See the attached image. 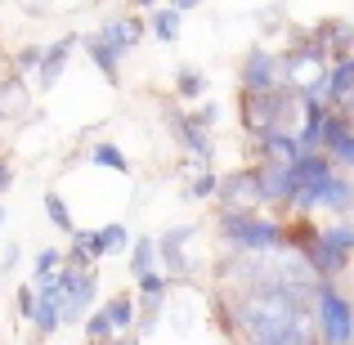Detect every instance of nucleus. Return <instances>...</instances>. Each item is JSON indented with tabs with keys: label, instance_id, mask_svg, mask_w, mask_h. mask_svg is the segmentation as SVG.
Listing matches in <instances>:
<instances>
[{
	"label": "nucleus",
	"instance_id": "obj_33",
	"mask_svg": "<svg viewBox=\"0 0 354 345\" xmlns=\"http://www.w3.org/2000/svg\"><path fill=\"white\" fill-rule=\"evenodd\" d=\"M0 225H5V207H0Z\"/></svg>",
	"mask_w": 354,
	"mask_h": 345
},
{
	"label": "nucleus",
	"instance_id": "obj_5",
	"mask_svg": "<svg viewBox=\"0 0 354 345\" xmlns=\"http://www.w3.org/2000/svg\"><path fill=\"white\" fill-rule=\"evenodd\" d=\"M202 225H171L157 238V265H166L171 283H189L193 278V260H189V242H198Z\"/></svg>",
	"mask_w": 354,
	"mask_h": 345
},
{
	"label": "nucleus",
	"instance_id": "obj_26",
	"mask_svg": "<svg viewBox=\"0 0 354 345\" xmlns=\"http://www.w3.org/2000/svg\"><path fill=\"white\" fill-rule=\"evenodd\" d=\"M184 117H189V126H198V130H207V135H211V126H216L220 108H216V104H202L198 113H184Z\"/></svg>",
	"mask_w": 354,
	"mask_h": 345
},
{
	"label": "nucleus",
	"instance_id": "obj_25",
	"mask_svg": "<svg viewBox=\"0 0 354 345\" xmlns=\"http://www.w3.org/2000/svg\"><path fill=\"white\" fill-rule=\"evenodd\" d=\"M14 301H18V305H14V310H18V319H23V323H32V314H36V287H32V283H23Z\"/></svg>",
	"mask_w": 354,
	"mask_h": 345
},
{
	"label": "nucleus",
	"instance_id": "obj_14",
	"mask_svg": "<svg viewBox=\"0 0 354 345\" xmlns=\"http://www.w3.org/2000/svg\"><path fill=\"white\" fill-rule=\"evenodd\" d=\"M104 314H108V323H113L117 337H121V332H135V296H130V292H117L113 301L104 305Z\"/></svg>",
	"mask_w": 354,
	"mask_h": 345
},
{
	"label": "nucleus",
	"instance_id": "obj_31",
	"mask_svg": "<svg viewBox=\"0 0 354 345\" xmlns=\"http://www.w3.org/2000/svg\"><path fill=\"white\" fill-rule=\"evenodd\" d=\"M113 345H139V337H135V332H121V337H117Z\"/></svg>",
	"mask_w": 354,
	"mask_h": 345
},
{
	"label": "nucleus",
	"instance_id": "obj_4",
	"mask_svg": "<svg viewBox=\"0 0 354 345\" xmlns=\"http://www.w3.org/2000/svg\"><path fill=\"white\" fill-rule=\"evenodd\" d=\"M220 211H247L256 216L265 207V184H260V162L256 166H238V171L220 175V189H216Z\"/></svg>",
	"mask_w": 354,
	"mask_h": 345
},
{
	"label": "nucleus",
	"instance_id": "obj_24",
	"mask_svg": "<svg viewBox=\"0 0 354 345\" xmlns=\"http://www.w3.org/2000/svg\"><path fill=\"white\" fill-rule=\"evenodd\" d=\"M59 265H63L59 247H45L41 256H36V269H32V283H36V278H50V274H54V269H59Z\"/></svg>",
	"mask_w": 354,
	"mask_h": 345
},
{
	"label": "nucleus",
	"instance_id": "obj_10",
	"mask_svg": "<svg viewBox=\"0 0 354 345\" xmlns=\"http://www.w3.org/2000/svg\"><path fill=\"white\" fill-rule=\"evenodd\" d=\"M77 45H81V36H77V32H68L63 41L45 45L41 72H36V81H41V86H36V90H54V86H59V77H63V68H68V59H72V50H77Z\"/></svg>",
	"mask_w": 354,
	"mask_h": 345
},
{
	"label": "nucleus",
	"instance_id": "obj_30",
	"mask_svg": "<svg viewBox=\"0 0 354 345\" xmlns=\"http://www.w3.org/2000/svg\"><path fill=\"white\" fill-rule=\"evenodd\" d=\"M171 9H180V14H189V9H198V0H171Z\"/></svg>",
	"mask_w": 354,
	"mask_h": 345
},
{
	"label": "nucleus",
	"instance_id": "obj_20",
	"mask_svg": "<svg viewBox=\"0 0 354 345\" xmlns=\"http://www.w3.org/2000/svg\"><path fill=\"white\" fill-rule=\"evenodd\" d=\"M202 90H207V72H198V68L175 72V99H202Z\"/></svg>",
	"mask_w": 354,
	"mask_h": 345
},
{
	"label": "nucleus",
	"instance_id": "obj_7",
	"mask_svg": "<svg viewBox=\"0 0 354 345\" xmlns=\"http://www.w3.org/2000/svg\"><path fill=\"white\" fill-rule=\"evenodd\" d=\"M27 117H32V86L27 77L9 72L0 81V126H27Z\"/></svg>",
	"mask_w": 354,
	"mask_h": 345
},
{
	"label": "nucleus",
	"instance_id": "obj_8",
	"mask_svg": "<svg viewBox=\"0 0 354 345\" xmlns=\"http://www.w3.org/2000/svg\"><path fill=\"white\" fill-rule=\"evenodd\" d=\"M95 36H99L104 45H113L117 54H130V50H139V41H144V18H139V14H117V18H104Z\"/></svg>",
	"mask_w": 354,
	"mask_h": 345
},
{
	"label": "nucleus",
	"instance_id": "obj_22",
	"mask_svg": "<svg viewBox=\"0 0 354 345\" xmlns=\"http://www.w3.org/2000/svg\"><path fill=\"white\" fill-rule=\"evenodd\" d=\"M41 59H45L41 45H18V50H14V72H18V77H27V72H41Z\"/></svg>",
	"mask_w": 354,
	"mask_h": 345
},
{
	"label": "nucleus",
	"instance_id": "obj_3",
	"mask_svg": "<svg viewBox=\"0 0 354 345\" xmlns=\"http://www.w3.org/2000/svg\"><path fill=\"white\" fill-rule=\"evenodd\" d=\"M220 238L229 242V251H283L287 247V225L265 216H247V211H220Z\"/></svg>",
	"mask_w": 354,
	"mask_h": 345
},
{
	"label": "nucleus",
	"instance_id": "obj_11",
	"mask_svg": "<svg viewBox=\"0 0 354 345\" xmlns=\"http://www.w3.org/2000/svg\"><path fill=\"white\" fill-rule=\"evenodd\" d=\"M81 242H86L90 260H104V256H117V251L130 247V229L126 225H104V229H81Z\"/></svg>",
	"mask_w": 354,
	"mask_h": 345
},
{
	"label": "nucleus",
	"instance_id": "obj_21",
	"mask_svg": "<svg viewBox=\"0 0 354 345\" xmlns=\"http://www.w3.org/2000/svg\"><path fill=\"white\" fill-rule=\"evenodd\" d=\"M90 162L108 166V171H117V175H130V162H126V153H121L117 144H95L90 148Z\"/></svg>",
	"mask_w": 354,
	"mask_h": 345
},
{
	"label": "nucleus",
	"instance_id": "obj_9",
	"mask_svg": "<svg viewBox=\"0 0 354 345\" xmlns=\"http://www.w3.org/2000/svg\"><path fill=\"white\" fill-rule=\"evenodd\" d=\"M310 41L323 45L332 63H337V59H350V54H354V23H346V18H323V23L310 32Z\"/></svg>",
	"mask_w": 354,
	"mask_h": 345
},
{
	"label": "nucleus",
	"instance_id": "obj_19",
	"mask_svg": "<svg viewBox=\"0 0 354 345\" xmlns=\"http://www.w3.org/2000/svg\"><path fill=\"white\" fill-rule=\"evenodd\" d=\"M32 328H36V337H54V332L63 328V323H59V301H41V296H36Z\"/></svg>",
	"mask_w": 354,
	"mask_h": 345
},
{
	"label": "nucleus",
	"instance_id": "obj_13",
	"mask_svg": "<svg viewBox=\"0 0 354 345\" xmlns=\"http://www.w3.org/2000/svg\"><path fill=\"white\" fill-rule=\"evenodd\" d=\"M86 54H90V63L104 72L108 86H121V54L113 50V45H104L99 36H86Z\"/></svg>",
	"mask_w": 354,
	"mask_h": 345
},
{
	"label": "nucleus",
	"instance_id": "obj_12",
	"mask_svg": "<svg viewBox=\"0 0 354 345\" xmlns=\"http://www.w3.org/2000/svg\"><path fill=\"white\" fill-rule=\"evenodd\" d=\"M256 153H260V162H269V166H292L296 157H301V148H296V135H265V139H256Z\"/></svg>",
	"mask_w": 354,
	"mask_h": 345
},
{
	"label": "nucleus",
	"instance_id": "obj_23",
	"mask_svg": "<svg viewBox=\"0 0 354 345\" xmlns=\"http://www.w3.org/2000/svg\"><path fill=\"white\" fill-rule=\"evenodd\" d=\"M216 189H220V175L216 171H202L198 180L189 184V198L193 202H211V198H216Z\"/></svg>",
	"mask_w": 354,
	"mask_h": 345
},
{
	"label": "nucleus",
	"instance_id": "obj_32",
	"mask_svg": "<svg viewBox=\"0 0 354 345\" xmlns=\"http://www.w3.org/2000/svg\"><path fill=\"white\" fill-rule=\"evenodd\" d=\"M135 5H139V9H153V5H157V0H135Z\"/></svg>",
	"mask_w": 354,
	"mask_h": 345
},
{
	"label": "nucleus",
	"instance_id": "obj_2",
	"mask_svg": "<svg viewBox=\"0 0 354 345\" xmlns=\"http://www.w3.org/2000/svg\"><path fill=\"white\" fill-rule=\"evenodd\" d=\"M314 337L319 345H354V301L328 278H314Z\"/></svg>",
	"mask_w": 354,
	"mask_h": 345
},
{
	"label": "nucleus",
	"instance_id": "obj_17",
	"mask_svg": "<svg viewBox=\"0 0 354 345\" xmlns=\"http://www.w3.org/2000/svg\"><path fill=\"white\" fill-rule=\"evenodd\" d=\"M45 216H50V225L63 233V238H72L77 233V220H72V211H68V202H63V193H45Z\"/></svg>",
	"mask_w": 354,
	"mask_h": 345
},
{
	"label": "nucleus",
	"instance_id": "obj_15",
	"mask_svg": "<svg viewBox=\"0 0 354 345\" xmlns=\"http://www.w3.org/2000/svg\"><path fill=\"white\" fill-rule=\"evenodd\" d=\"M157 269V238H135V247H130V274L135 278H144V274H153Z\"/></svg>",
	"mask_w": 354,
	"mask_h": 345
},
{
	"label": "nucleus",
	"instance_id": "obj_28",
	"mask_svg": "<svg viewBox=\"0 0 354 345\" xmlns=\"http://www.w3.org/2000/svg\"><path fill=\"white\" fill-rule=\"evenodd\" d=\"M9 184H14V162L0 157V193H9Z\"/></svg>",
	"mask_w": 354,
	"mask_h": 345
},
{
	"label": "nucleus",
	"instance_id": "obj_16",
	"mask_svg": "<svg viewBox=\"0 0 354 345\" xmlns=\"http://www.w3.org/2000/svg\"><path fill=\"white\" fill-rule=\"evenodd\" d=\"M180 23H184V14H180V9H171V5L153 9V36H157L162 45L180 41Z\"/></svg>",
	"mask_w": 354,
	"mask_h": 345
},
{
	"label": "nucleus",
	"instance_id": "obj_27",
	"mask_svg": "<svg viewBox=\"0 0 354 345\" xmlns=\"http://www.w3.org/2000/svg\"><path fill=\"white\" fill-rule=\"evenodd\" d=\"M18 256H23V247H18V242H9L5 256H0V274H14V269H18Z\"/></svg>",
	"mask_w": 354,
	"mask_h": 345
},
{
	"label": "nucleus",
	"instance_id": "obj_1",
	"mask_svg": "<svg viewBox=\"0 0 354 345\" xmlns=\"http://www.w3.org/2000/svg\"><path fill=\"white\" fill-rule=\"evenodd\" d=\"M305 99L296 95L292 86H278L265 90V95H238V121L251 139H265V135H296V121H301Z\"/></svg>",
	"mask_w": 354,
	"mask_h": 345
},
{
	"label": "nucleus",
	"instance_id": "obj_18",
	"mask_svg": "<svg viewBox=\"0 0 354 345\" xmlns=\"http://www.w3.org/2000/svg\"><path fill=\"white\" fill-rule=\"evenodd\" d=\"M81 328H86V345H113L117 341V332H113V323H108L104 310H90Z\"/></svg>",
	"mask_w": 354,
	"mask_h": 345
},
{
	"label": "nucleus",
	"instance_id": "obj_29",
	"mask_svg": "<svg viewBox=\"0 0 354 345\" xmlns=\"http://www.w3.org/2000/svg\"><path fill=\"white\" fill-rule=\"evenodd\" d=\"M332 113H341V117H346V121H350V126H354V86H350V95H346V99H341V104H337V108H332Z\"/></svg>",
	"mask_w": 354,
	"mask_h": 345
},
{
	"label": "nucleus",
	"instance_id": "obj_6",
	"mask_svg": "<svg viewBox=\"0 0 354 345\" xmlns=\"http://www.w3.org/2000/svg\"><path fill=\"white\" fill-rule=\"evenodd\" d=\"M278 86H283V54L265 50V45L247 50V59L238 68V95H265V90Z\"/></svg>",
	"mask_w": 354,
	"mask_h": 345
}]
</instances>
